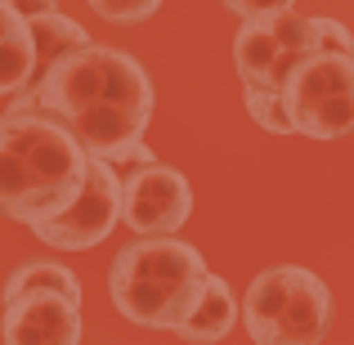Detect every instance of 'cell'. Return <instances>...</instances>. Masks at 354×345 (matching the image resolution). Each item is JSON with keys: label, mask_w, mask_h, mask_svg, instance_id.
Listing matches in <instances>:
<instances>
[{"label": "cell", "mask_w": 354, "mask_h": 345, "mask_svg": "<svg viewBox=\"0 0 354 345\" xmlns=\"http://www.w3.org/2000/svg\"><path fill=\"white\" fill-rule=\"evenodd\" d=\"M323 50H341L354 54V36L346 23L323 14H274V18H256V23H242L238 41H234V63L242 90H269V95H283L287 77L301 68L310 54Z\"/></svg>", "instance_id": "5b68a950"}, {"label": "cell", "mask_w": 354, "mask_h": 345, "mask_svg": "<svg viewBox=\"0 0 354 345\" xmlns=\"http://www.w3.org/2000/svg\"><path fill=\"white\" fill-rule=\"evenodd\" d=\"M5 345H81V305L68 296L27 292L0 305Z\"/></svg>", "instance_id": "9c48e42d"}, {"label": "cell", "mask_w": 354, "mask_h": 345, "mask_svg": "<svg viewBox=\"0 0 354 345\" xmlns=\"http://www.w3.org/2000/svg\"><path fill=\"white\" fill-rule=\"evenodd\" d=\"M225 9H234L242 23H256V18H274L296 9V0H225Z\"/></svg>", "instance_id": "9a60e30c"}, {"label": "cell", "mask_w": 354, "mask_h": 345, "mask_svg": "<svg viewBox=\"0 0 354 345\" xmlns=\"http://www.w3.org/2000/svg\"><path fill=\"white\" fill-rule=\"evenodd\" d=\"M32 50H36V72H32V81L36 77H45V72L54 68V63L63 59V54H72V50H81V45H90V32L77 23V18H68V14H45V18H32Z\"/></svg>", "instance_id": "8fae6325"}, {"label": "cell", "mask_w": 354, "mask_h": 345, "mask_svg": "<svg viewBox=\"0 0 354 345\" xmlns=\"http://www.w3.org/2000/svg\"><path fill=\"white\" fill-rule=\"evenodd\" d=\"M9 9H14L23 23H32V18H45V14H54V0H5Z\"/></svg>", "instance_id": "2e32d148"}, {"label": "cell", "mask_w": 354, "mask_h": 345, "mask_svg": "<svg viewBox=\"0 0 354 345\" xmlns=\"http://www.w3.org/2000/svg\"><path fill=\"white\" fill-rule=\"evenodd\" d=\"M283 108L296 135L341 139L354 130V54H310L283 86Z\"/></svg>", "instance_id": "8992f818"}, {"label": "cell", "mask_w": 354, "mask_h": 345, "mask_svg": "<svg viewBox=\"0 0 354 345\" xmlns=\"http://www.w3.org/2000/svg\"><path fill=\"white\" fill-rule=\"evenodd\" d=\"M86 5L108 23H144L162 9V0H86Z\"/></svg>", "instance_id": "5bb4252c"}, {"label": "cell", "mask_w": 354, "mask_h": 345, "mask_svg": "<svg viewBox=\"0 0 354 345\" xmlns=\"http://www.w3.org/2000/svg\"><path fill=\"white\" fill-rule=\"evenodd\" d=\"M18 27H23V18H18V14H14V9H9V5H5V0H0V41H5V36H14V32H18Z\"/></svg>", "instance_id": "e0dca14e"}, {"label": "cell", "mask_w": 354, "mask_h": 345, "mask_svg": "<svg viewBox=\"0 0 354 345\" xmlns=\"http://www.w3.org/2000/svg\"><path fill=\"white\" fill-rule=\"evenodd\" d=\"M90 153L63 121L41 108L9 104L0 117V216L14 225H45L81 198Z\"/></svg>", "instance_id": "7a4b0ae2"}, {"label": "cell", "mask_w": 354, "mask_h": 345, "mask_svg": "<svg viewBox=\"0 0 354 345\" xmlns=\"http://www.w3.org/2000/svg\"><path fill=\"white\" fill-rule=\"evenodd\" d=\"M238 319H242V305L234 301L229 283H225L220 274H211V278H207V292H202L198 310L184 319L180 337L189 341V345H216V341H225L229 332H234Z\"/></svg>", "instance_id": "30bf717a"}, {"label": "cell", "mask_w": 354, "mask_h": 345, "mask_svg": "<svg viewBox=\"0 0 354 345\" xmlns=\"http://www.w3.org/2000/svg\"><path fill=\"white\" fill-rule=\"evenodd\" d=\"M121 180H126V189H121V225L139 233V238H171L193 216V189L171 166L153 162V166L121 175Z\"/></svg>", "instance_id": "ba28073f"}, {"label": "cell", "mask_w": 354, "mask_h": 345, "mask_svg": "<svg viewBox=\"0 0 354 345\" xmlns=\"http://www.w3.org/2000/svg\"><path fill=\"white\" fill-rule=\"evenodd\" d=\"M242 99H247V113H251V121H256L260 130H269V135H296L292 117H287V108H283V95H269V90H242Z\"/></svg>", "instance_id": "4fadbf2b"}, {"label": "cell", "mask_w": 354, "mask_h": 345, "mask_svg": "<svg viewBox=\"0 0 354 345\" xmlns=\"http://www.w3.org/2000/svg\"><path fill=\"white\" fill-rule=\"evenodd\" d=\"M238 323L251 345H323L337 323V301L314 269L274 265L251 278Z\"/></svg>", "instance_id": "277c9868"}, {"label": "cell", "mask_w": 354, "mask_h": 345, "mask_svg": "<svg viewBox=\"0 0 354 345\" xmlns=\"http://www.w3.org/2000/svg\"><path fill=\"white\" fill-rule=\"evenodd\" d=\"M27 292H50V296H68V301L81 305V283L72 269H63L59 260H27V265H18L14 274L5 278V287H0V305L14 301V296H27Z\"/></svg>", "instance_id": "7c38bea8"}, {"label": "cell", "mask_w": 354, "mask_h": 345, "mask_svg": "<svg viewBox=\"0 0 354 345\" xmlns=\"http://www.w3.org/2000/svg\"><path fill=\"white\" fill-rule=\"evenodd\" d=\"M207 260L180 238H139L121 247L108 269L117 314L148 332H180L207 292Z\"/></svg>", "instance_id": "3957f363"}, {"label": "cell", "mask_w": 354, "mask_h": 345, "mask_svg": "<svg viewBox=\"0 0 354 345\" xmlns=\"http://www.w3.org/2000/svg\"><path fill=\"white\" fill-rule=\"evenodd\" d=\"M14 104L41 108L81 139L90 157L117 162L121 148L139 144L153 121V81L144 63L108 45H81L36 77Z\"/></svg>", "instance_id": "6da1fadb"}, {"label": "cell", "mask_w": 354, "mask_h": 345, "mask_svg": "<svg viewBox=\"0 0 354 345\" xmlns=\"http://www.w3.org/2000/svg\"><path fill=\"white\" fill-rule=\"evenodd\" d=\"M121 180L117 166H108L104 157H90V175H86V189L81 198L72 202L63 216L36 225L32 233L54 251H86V247H99L117 225H121Z\"/></svg>", "instance_id": "52a82bcc"}]
</instances>
